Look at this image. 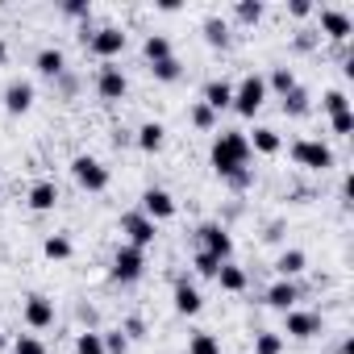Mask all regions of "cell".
Wrapping results in <instances>:
<instances>
[{
    "label": "cell",
    "mask_w": 354,
    "mask_h": 354,
    "mask_svg": "<svg viewBox=\"0 0 354 354\" xmlns=\"http://www.w3.org/2000/svg\"><path fill=\"white\" fill-rule=\"evenodd\" d=\"M142 55H146V63H162V59H171L175 50H171V38H167V34H150V38L142 42Z\"/></svg>",
    "instance_id": "83f0119b"
},
{
    "label": "cell",
    "mask_w": 354,
    "mask_h": 354,
    "mask_svg": "<svg viewBox=\"0 0 354 354\" xmlns=\"http://www.w3.org/2000/svg\"><path fill=\"white\" fill-rule=\"evenodd\" d=\"M201 104H209L213 113L230 109V104H234V84H230V80H209L205 92H201Z\"/></svg>",
    "instance_id": "d6986e66"
},
{
    "label": "cell",
    "mask_w": 354,
    "mask_h": 354,
    "mask_svg": "<svg viewBox=\"0 0 354 354\" xmlns=\"http://www.w3.org/2000/svg\"><path fill=\"white\" fill-rule=\"evenodd\" d=\"M133 142H138V150H142V154H158V150H162V142H167V125H162V121H146V125H138Z\"/></svg>",
    "instance_id": "ffe728a7"
},
{
    "label": "cell",
    "mask_w": 354,
    "mask_h": 354,
    "mask_svg": "<svg viewBox=\"0 0 354 354\" xmlns=\"http://www.w3.org/2000/svg\"><path fill=\"white\" fill-rule=\"evenodd\" d=\"M246 142H250V154H279L283 150V138H279V129H271V125H254L250 133H246Z\"/></svg>",
    "instance_id": "ac0fdd59"
},
{
    "label": "cell",
    "mask_w": 354,
    "mask_h": 354,
    "mask_svg": "<svg viewBox=\"0 0 354 354\" xmlns=\"http://www.w3.org/2000/svg\"><path fill=\"white\" fill-rule=\"evenodd\" d=\"M288 13H292V17H296V21H304V17H313V13H317V9H313V5H308V0H288Z\"/></svg>",
    "instance_id": "b9f144b4"
},
{
    "label": "cell",
    "mask_w": 354,
    "mask_h": 354,
    "mask_svg": "<svg viewBox=\"0 0 354 354\" xmlns=\"http://www.w3.org/2000/svg\"><path fill=\"white\" fill-rule=\"evenodd\" d=\"M21 321H26L30 329H50V325H55V300H50V296H26Z\"/></svg>",
    "instance_id": "7c38bea8"
},
{
    "label": "cell",
    "mask_w": 354,
    "mask_h": 354,
    "mask_svg": "<svg viewBox=\"0 0 354 354\" xmlns=\"http://www.w3.org/2000/svg\"><path fill=\"white\" fill-rule=\"evenodd\" d=\"M125 92H129V75L117 63H104L96 71V96L100 100H125Z\"/></svg>",
    "instance_id": "8fae6325"
},
{
    "label": "cell",
    "mask_w": 354,
    "mask_h": 354,
    "mask_svg": "<svg viewBox=\"0 0 354 354\" xmlns=\"http://www.w3.org/2000/svg\"><path fill=\"white\" fill-rule=\"evenodd\" d=\"M263 104H267V80H263V75H246V80L234 88V104H230V109L250 121Z\"/></svg>",
    "instance_id": "5b68a950"
},
{
    "label": "cell",
    "mask_w": 354,
    "mask_h": 354,
    "mask_svg": "<svg viewBox=\"0 0 354 354\" xmlns=\"http://www.w3.org/2000/svg\"><path fill=\"white\" fill-rule=\"evenodd\" d=\"M209 167L221 175V180H230V175L246 171L250 167V142L242 129H221L213 138V150H209Z\"/></svg>",
    "instance_id": "6da1fadb"
},
{
    "label": "cell",
    "mask_w": 354,
    "mask_h": 354,
    "mask_svg": "<svg viewBox=\"0 0 354 354\" xmlns=\"http://www.w3.org/2000/svg\"><path fill=\"white\" fill-rule=\"evenodd\" d=\"M175 313H180V317H196L201 308H205V296H201V288L188 279V275H180V279H175Z\"/></svg>",
    "instance_id": "4fadbf2b"
},
{
    "label": "cell",
    "mask_w": 354,
    "mask_h": 354,
    "mask_svg": "<svg viewBox=\"0 0 354 354\" xmlns=\"http://www.w3.org/2000/svg\"><path fill=\"white\" fill-rule=\"evenodd\" d=\"M42 254H46L50 263H67V259L75 254V246H71V238H67V234H50V238L42 242Z\"/></svg>",
    "instance_id": "484cf974"
},
{
    "label": "cell",
    "mask_w": 354,
    "mask_h": 354,
    "mask_svg": "<svg viewBox=\"0 0 354 354\" xmlns=\"http://www.w3.org/2000/svg\"><path fill=\"white\" fill-rule=\"evenodd\" d=\"M34 100H38V92H34L30 80H9L5 92H0V104H5L9 117H26V113L34 109Z\"/></svg>",
    "instance_id": "9c48e42d"
},
{
    "label": "cell",
    "mask_w": 354,
    "mask_h": 354,
    "mask_svg": "<svg viewBox=\"0 0 354 354\" xmlns=\"http://www.w3.org/2000/svg\"><path fill=\"white\" fill-rule=\"evenodd\" d=\"M217 283H221V292H246L250 275H246L238 263H221V271H217Z\"/></svg>",
    "instance_id": "d4e9b609"
},
{
    "label": "cell",
    "mask_w": 354,
    "mask_h": 354,
    "mask_svg": "<svg viewBox=\"0 0 354 354\" xmlns=\"http://www.w3.org/2000/svg\"><path fill=\"white\" fill-rule=\"evenodd\" d=\"M34 71H38L42 80H50V84H55V80L67 71V55H63L59 46H42V50L34 55Z\"/></svg>",
    "instance_id": "e0dca14e"
},
{
    "label": "cell",
    "mask_w": 354,
    "mask_h": 354,
    "mask_svg": "<svg viewBox=\"0 0 354 354\" xmlns=\"http://www.w3.org/2000/svg\"><path fill=\"white\" fill-rule=\"evenodd\" d=\"M188 354H221V342H217V333H192L188 337Z\"/></svg>",
    "instance_id": "e575fe53"
},
{
    "label": "cell",
    "mask_w": 354,
    "mask_h": 354,
    "mask_svg": "<svg viewBox=\"0 0 354 354\" xmlns=\"http://www.w3.org/2000/svg\"><path fill=\"white\" fill-rule=\"evenodd\" d=\"M300 84H296V71L292 67H271V75H267V92H275L279 100L288 96V92H296Z\"/></svg>",
    "instance_id": "cb8c5ba5"
},
{
    "label": "cell",
    "mask_w": 354,
    "mask_h": 354,
    "mask_svg": "<svg viewBox=\"0 0 354 354\" xmlns=\"http://www.w3.org/2000/svg\"><path fill=\"white\" fill-rule=\"evenodd\" d=\"M121 234H125V246H138V250H150L154 238H158V225L146 217V213H121Z\"/></svg>",
    "instance_id": "52a82bcc"
},
{
    "label": "cell",
    "mask_w": 354,
    "mask_h": 354,
    "mask_svg": "<svg viewBox=\"0 0 354 354\" xmlns=\"http://www.w3.org/2000/svg\"><path fill=\"white\" fill-rule=\"evenodd\" d=\"M138 213H146V217L158 225V221H171L175 213H180V205H175V196H171L167 188H146V192H142Z\"/></svg>",
    "instance_id": "30bf717a"
},
{
    "label": "cell",
    "mask_w": 354,
    "mask_h": 354,
    "mask_svg": "<svg viewBox=\"0 0 354 354\" xmlns=\"http://www.w3.org/2000/svg\"><path fill=\"white\" fill-rule=\"evenodd\" d=\"M279 109H283V117H308V113H313V96H308L304 88H296V92H288V96H283V104H279Z\"/></svg>",
    "instance_id": "f1b7e54d"
},
{
    "label": "cell",
    "mask_w": 354,
    "mask_h": 354,
    "mask_svg": "<svg viewBox=\"0 0 354 354\" xmlns=\"http://www.w3.org/2000/svg\"><path fill=\"white\" fill-rule=\"evenodd\" d=\"M109 275H113V283H138L142 275H146V250H138V246H117V254H113V267H109Z\"/></svg>",
    "instance_id": "8992f818"
},
{
    "label": "cell",
    "mask_w": 354,
    "mask_h": 354,
    "mask_svg": "<svg viewBox=\"0 0 354 354\" xmlns=\"http://www.w3.org/2000/svg\"><path fill=\"white\" fill-rule=\"evenodd\" d=\"M55 84H59V88H63V96H75V88H80V80H75V75H71V71H63V75H59V80H55Z\"/></svg>",
    "instance_id": "ee69618b"
},
{
    "label": "cell",
    "mask_w": 354,
    "mask_h": 354,
    "mask_svg": "<svg viewBox=\"0 0 354 354\" xmlns=\"http://www.w3.org/2000/svg\"><path fill=\"white\" fill-rule=\"evenodd\" d=\"M296 300H300V283H296V279H275V283L263 292V304H267V308H279V313L296 308Z\"/></svg>",
    "instance_id": "2e32d148"
},
{
    "label": "cell",
    "mask_w": 354,
    "mask_h": 354,
    "mask_svg": "<svg viewBox=\"0 0 354 354\" xmlns=\"http://www.w3.org/2000/svg\"><path fill=\"white\" fill-rule=\"evenodd\" d=\"M0 346H5V333H0Z\"/></svg>",
    "instance_id": "bcb514c9"
},
{
    "label": "cell",
    "mask_w": 354,
    "mask_h": 354,
    "mask_svg": "<svg viewBox=\"0 0 354 354\" xmlns=\"http://www.w3.org/2000/svg\"><path fill=\"white\" fill-rule=\"evenodd\" d=\"M75 354H104V337H100V329H84V333H75Z\"/></svg>",
    "instance_id": "836d02e7"
},
{
    "label": "cell",
    "mask_w": 354,
    "mask_h": 354,
    "mask_svg": "<svg viewBox=\"0 0 354 354\" xmlns=\"http://www.w3.org/2000/svg\"><path fill=\"white\" fill-rule=\"evenodd\" d=\"M13 354H46V342L34 333H21V337H13Z\"/></svg>",
    "instance_id": "74e56055"
},
{
    "label": "cell",
    "mask_w": 354,
    "mask_h": 354,
    "mask_svg": "<svg viewBox=\"0 0 354 354\" xmlns=\"http://www.w3.org/2000/svg\"><path fill=\"white\" fill-rule=\"evenodd\" d=\"M304 267H308V254L296 250V246L275 259V275H279V279H296V275H304Z\"/></svg>",
    "instance_id": "7402d4cb"
},
{
    "label": "cell",
    "mask_w": 354,
    "mask_h": 354,
    "mask_svg": "<svg viewBox=\"0 0 354 354\" xmlns=\"http://www.w3.org/2000/svg\"><path fill=\"white\" fill-rule=\"evenodd\" d=\"M63 17H71V21H88V17H92V5H88V0H63Z\"/></svg>",
    "instance_id": "f35d334b"
},
{
    "label": "cell",
    "mask_w": 354,
    "mask_h": 354,
    "mask_svg": "<svg viewBox=\"0 0 354 354\" xmlns=\"http://www.w3.org/2000/svg\"><path fill=\"white\" fill-rule=\"evenodd\" d=\"M321 34H325L329 42L346 46V42H350V34H354L350 13H342V9H321Z\"/></svg>",
    "instance_id": "5bb4252c"
},
{
    "label": "cell",
    "mask_w": 354,
    "mask_h": 354,
    "mask_svg": "<svg viewBox=\"0 0 354 354\" xmlns=\"http://www.w3.org/2000/svg\"><path fill=\"white\" fill-rule=\"evenodd\" d=\"M329 129H333L337 138H350V133H354V109H346V113L329 117Z\"/></svg>",
    "instance_id": "ab89813d"
},
{
    "label": "cell",
    "mask_w": 354,
    "mask_h": 354,
    "mask_svg": "<svg viewBox=\"0 0 354 354\" xmlns=\"http://www.w3.org/2000/svg\"><path fill=\"white\" fill-rule=\"evenodd\" d=\"M121 333H125V337H142V333H146V321H142V317H129V321L121 325Z\"/></svg>",
    "instance_id": "7bdbcfd3"
},
{
    "label": "cell",
    "mask_w": 354,
    "mask_h": 354,
    "mask_svg": "<svg viewBox=\"0 0 354 354\" xmlns=\"http://www.w3.org/2000/svg\"><path fill=\"white\" fill-rule=\"evenodd\" d=\"M192 267H196V275H205V279H217V271H221V263H217L213 254H205V250L192 254Z\"/></svg>",
    "instance_id": "8d00e7d4"
},
{
    "label": "cell",
    "mask_w": 354,
    "mask_h": 354,
    "mask_svg": "<svg viewBox=\"0 0 354 354\" xmlns=\"http://www.w3.org/2000/svg\"><path fill=\"white\" fill-rule=\"evenodd\" d=\"M263 13H267L263 0H238V5H234V21H238V26H259Z\"/></svg>",
    "instance_id": "4316f807"
},
{
    "label": "cell",
    "mask_w": 354,
    "mask_h": 354,
    "mask_svg": "<svg viewBox=\"0 0 354 354\" xmlns=\"http://www.w3.org/2000/svg\"><path fill=\"white\" fill-rule=\"evenodd\" d=\"M5 59H9V42H5V38H0V63H5Z\"/></svg>",
    "instance_id": "f6af8a7d"
},
{
    "label": "cell",
    "mask_w": 354,
    "mask_h": 354,
    "mask_svg": "<svg viewBox=\"0 0 354 354\" xmlns=\"http://www.w3.org/2000/svg\"><path fill=\"white\" fill-rule=\"evenodd\" d=\"M254 354H283V333L259 329V333H254Z\"/></svg>",
    "instance_id": "1f68e13d"
},
{
    "label": "cell",
    "mask_w": 354,
    "mask_h": 354,
    "mask_svg": "<svg viewBox=\"0 0 354 354\" xmlns=\"http://www.w3.org/2000/svg\"><path fill=\"white\" fill-rule=\"evenodd\" d=\"M71 180H75L84 192H104L113 175H109V167H104L96 154H75V158H71Z\"/></svg>",
    "instance_id": "3957f363"
},
{
    "label": "cell",
    "mask_w": 354,
    "mask_h": 354,
    "mask_svg": "<svg viewBox=\"0 0 354 354\" xmlns=\"http://www.w3.org/2000/svg\"><path fill=\"white\" fill-rule=\"evenodd\" d=\"M150 75H154L158 84H175V80L184 75V63L171 55V59H162V63H150Z\"/></svg>",
    "instance_id": "f546056e"
},
{
    "label": "cell",
    "mask_w": 354,
    "mask_h": 354,
    "mask_svg": "<svg viewBox=\"0 0 354 354\" xmlns=\"http://www.w3.org/2000/svg\"><path fill=\"white\" fill-rule=\"evenodd\" d=\"M100 337H104V354H129V337L121 329H100Z\"/></svg>",
    "instance_id": "d590c367"
},
{
    "label": "cell",
    "mask_w": 354,
    "mask_h": 354,
    "mask_svg": "<svg viewBox=\"0 0 354 354\" xmlns=\"http://www.w3.org/2000/svg\"><path fill=\"white\" fill-rule=\"evenodd\" d=\"M84 46L96 55V59H104V63H113L125 46H129V34L121 30V26H100V30H92V34H84Z\"/></svg>",
    "instance_id": "277c9868"
},
{
    "label": "cell",
    "mask_w": 354,
    "mask_h": 354,
    "mask_svg": "<svg viewBox=\"0 0 354 354\" xmlns=\"http://www.w3.org/2000/svg\"><path fill=\"white\" fill-rule=\"evenodd\" d=\"M0 184H5V180H0Z\"/></svg>",
    "instance_id": "7dc6e473"
},
{
    "label": "cell",
    "mask_w": 354,
    "mask_h": 354,
    "mask_svg": "<svg viewBox=\"0 0 354 354\" xmlns=\"http://www.w3.org/2000/svg\"><path fill=\"white\" fill-rule=\"evenodd\" d=\"M346 109H350V96H346L342 88H329V92L321 96V113H325V117H337V113H346Z\"/></svg>",
    "instance_id": "d6a6232c"
},
{
    "label": "cell",
    "mask_w": 354,
    "mask_h": 354,
    "mask_svg": "<svg viewBox=\"0 0 354 354\" xmlns=\"http://www.w3.org/2000/svg\"><path fill=\"white\" fill-rule=\"evenodd\" d=\"M196 238H201V250L213 254L217 263H230V259H234V238H230V230H225L221 221H205V225L196 230Z\"/></svg>",
    "instance_id": "ba28073f"
},
{
    "label": "cell",
    "mask_w": 354,
    "mask_h": 354,
    "mask_svg": "<svg viewBox=\"0 0 354 354\" xmlns=\"http://www.w3.org/2000/svg\"><path fill=\"white\" fill-rule=\"evenodd\" d=\"M201 34H205V42H209L213 50H225V46H230V21H225V17H205Z\"/></svg>",
    "instance_id": "603a6c76"
},
{
    "label": "cell",
    "mask_w": 354,
    "mask_h": 354,
    "mask_svg": "<svg viewBox=\"0 0 354 354\" xmlns=\"http://www.w3.org/2000/svg\"><path fill=\"white\" fill-rule=\"evenodd\" d=\"M188 121H192L196 129H205V133H213V129H217V113H213L209 104H201V100H192V109H188Z\"/></svg>",
    "instance_id": "4dcf8cb0"
},
{
    "label": "cell",
    "mask_w": 354,
    "mask_h": 354,
    "mask_svg": "<svg viewBox=\"0 0 354 354\" xmlns=\"http://www.w3.org/2000/svg\"><path fill=\"white\" fill-rule=\"evenodd\" d=\"M325 325H321V317L317 313H304V308H288L283 313V333L288 337H317Z\"/></svg>",
    "instance_id": "9a60e30c"
},
{
    "label": "cell",
    "mask_w": 354,
    "mask_h": 354,
    "mask_svg": "<svg viewBox=\"0 0 354 354\" xmlns=\"http://www.w3.org/2000/svg\"><path fill=\"white\" fill-rule=\"evenodd\" d=\"M292 162L300 167V171H329L337 158H333V150H329V142H321V138H300V142H292Z\"/></svg>",
    "instance_id": "7a4b0ae2"
},
{
    "label": "cell",
    "mask_w": 354,
    "mask_h": 354,
    "mask_svg": "<svg viewBox=\"0 0 354 354\" xmlns=\"http://www.w3.org/2000/svg\"><path fill=\"white\" fill-rule=\"evenodd\" d=\"M26 205H30L34 213H50V209L59 205V184H55V180H38V184L30 188Z\"/></svg>",
    "instance_id": "44dd1931"
},
{
    "label": "cell",
    "mask_w": 354,
    "mask_h": 354,
    "mask_svg": "<svg viewBox=\"0 0 354 354\" xmlns=\"http://www.w3.org/2000/svg\"><path fill=\"white\" fill-rule=\"evenodd\" d=\"M234 192H246L250 184H254V167H246V171H238V175H230V180H225Z\"/></svg>",
    "instance_id": "60d3db41"
}]
</instances>
